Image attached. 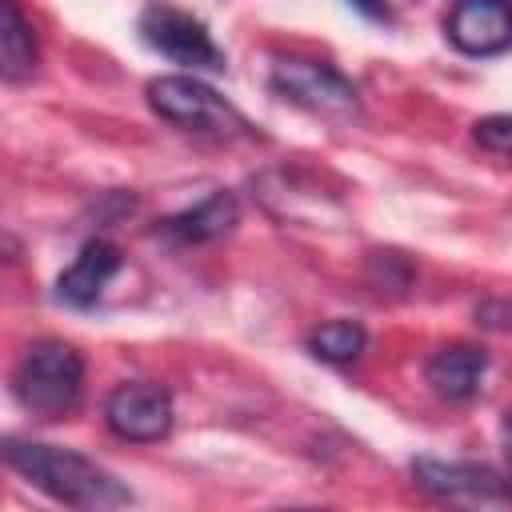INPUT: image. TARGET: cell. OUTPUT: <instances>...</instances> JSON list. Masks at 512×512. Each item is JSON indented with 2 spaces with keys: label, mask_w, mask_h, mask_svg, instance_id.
Instances as JSON below:
<instances>
[{
  "label": "cell",
  "mask_w": 512,
  "mask_h": 512,
  "mask_svg": "<svg viewBox=\"0 0 512 512\" xmlns=\"http://www.w3.org/2000/svg\"><path fill=\"white\" fill-rule=\"evenodd\" d=\"M4 460L32 488L48 492L52 500H60L68 508L100 512V508L132 504V492L112 472H104L96 460H88L80 452H68V448H56V444H40V440L8 436L4 440Z\"/></svg>",
  "instance_id": "1"
},
{
  "label": "cell",
  "mask_w": 512,
  "mask_h": 512,
  "mask_svg": "<svg viewBox=\"0 0 512 512\" xmlns=\"http://www.w3.org/2000/svg\"><path fill=\"white\" fill-rule=\"evenodd\" d=\"M84 388V356L64 340H36L12 368V396L24 412L56 420L76 408Z\"/></svg>",
  "instance_id": "2"
},
{
  "label": "cell",
  "mask_w": 512,
  "mask_h": 512,
  "mask_svg": "<svg viewBox=\"0 0 512 512\" xmlns=\"http://www.w3.org/2000/svg\"><path fill=\"white\" fill-rule=\"evenodd\" d=\"M268 84L280 100L324 116V120H356L360 116V92L356 84L336 72L324 60H304V56H276L268 68Z\"/></svg>",
  "instance_id": "3"
},
{
  "label": "cell",
  "mask_w": 512,
  "mask_h": 512,
  "mask_svg": "<svg viewBox=\"0 0 512 512\" xmlns=\"http://www.w3.org/2000/svg\"><path fill=\"white\" fill-rule=\"evenodd\" d=\"M148 104L168 124H180L188 132L204 136H248L252 124L204 80L196 76H156L148 80Z\"/></svg>",
  "instance_id": "4"
},
{
  "label": "cell",
  "mask_w": 512,
  "mask_h": 512,
  "mask_svg": "<svg viewBox=\"0 0 512 512\" xmlns=\"http://www.w3.org/2000/svg\"><path fill=\"white\" fill-rule=\"evenodd\" d=\"M140 36H144L148 48H156L160 56H168V60H176L184 68L224 72V64H228L224 52L216 48L212 32L196 16H188V12L172 8V4H148L140 12Z\"/></svg>",
  "instance_id": "5"
},
{
  "label": "cell",
  "mask_w": 512,
  "mask_h": 512,
  "mask_svg": "<svg viewBox=\"0 0 512 512\" xmlns=\"http://www.w3.org/2000/svg\"><path fill=\"white\" fill-rule=\"evenodd\" d=\"M172 416H176L172 392L152 380H128L112 388V396L104 400V424L112 428V436L132 440V444L164 440L172 428Z\"/></svg>",
  "instance_id": "6"
},
{
  "label": "cell",
  "mask_w": 512,
  "mask_h": 512,
  "mask_svg": "<svg viewBox=\"0 0 512 512\" xmlns=\"http://www.w3.org/2000/svg\"><path fill=\"white\" fill-rule=\"evenodd\" d=\"M444 36L464 56H496L512 48V4L508 0H456Z\"/></svg>",
  "instance_id": "7"
},
{
  "label": "cell",
  "mask_w": 512,
  "mask_h": 512,
  "mask_svg": "<svg viewBox=\"0 0 512 512\" xmlns=\"http://www.w3.org/2000/svg\"><path fill=\"white\" fill-rule=\"evenodd\" d=\"M412 476L424 492L444 496V500H492V496H508V484L496 468L488 464H472V460H432L420 456L412 460Z\"/></svg>",
  "instance_id": "8"
},
{
  "label": "cell",
  "mask_w": 512,
  "mask_h": 512,
  "mask_svg": "<svg viewBox=\"0 0 512 512\" xmlns=\"http://www.w3.org/2000/svg\"><path fill=\"white\" fill-rule=\"evenodd\" d=\"M120 264H124V256H120V248L112 240H88L76 252V260L60 272L56 296L64 304H72V308H88V304H96L104 296V288L112 284V276L120 272Z\"/></svg>",
  "instance_id": "9"
},
{
  "label": "cell",
  "mask_w": 512,
  "mask_h": 512,
  "mask_svg": "<svg viewBox=\"0 0 512 512\" xmlns=\"http://www.w3.org/2000/svg\"><path fill=\"white\" fill-rule=\"evenodd\" d=\"M488 372V352L476 344H444L428 360V384L444 400H472Z\"/></svg>",
  "instance_id": "10"
},
{
  "label": "cell",
  "mask_w": 512,
  "mask_h": 512,
  "mask_svg": "<svg viewBox=\"0 0 512 512\" xmlns=\"http://www.w3.org/2000/svg\"><path fill=\"white\" fill-rule=\"evenodd\" d=\"M236 220H240V204H236V196H232V192H212V196H204L200 204L176 212V216L168 220V232H172L176 240L204 244V240H216V236L232 232Z\"/></svg>",
  "instance_id": "11"
},
{
  "label": "cell",
  "mask_w": 512,
  "mask_h": 512,
  "mask_svg": "<svg viewBox=\"0 0 512 512\" xmlns=\"http://www.w3.org/2000/svg\"><path fill=\"white\" fill-rule=\"evenodd\" d=\"M40 48L28 16L20 12L16 0H4V28H0V72L8 84H24L36 72Z\"/></svg>",
  "instance_id": "12"
},
{
  "label": "cell",
  "mask_w": 512,
  "mask_h": 512,
  "mask_svg": "<svg viewBox=\"0 0 512 512\" xmlns=\"http://www.w3.org/2000/svg\"><path fill=\"white\" fill-rule=\"evenodd\" d=\"M364 344H368V332L356 320H328L308 336L312 356L328 364H352L364 352Z\"/></svg>",
  "instance_id": "13"
},
{
  "label": "cell",
  "mask_w": 512,
  "mask_h": 512,
  "mask_svg": "<svg viewBox=\"0 0 512 512\" xmlns=\"http://www.w3.org/2000/svg\"><path fill=\"white\" fill-rule=\"evenodd\" d=\"M472 136H476L480 148H488L496 156H512V116H504V112L484 116V120H476Z\"/></svg>",
  "instance_id": "14"
},
{
  "label": "cell",
  "mask_w": 512,
  "mask_h": 512,
  "mask_svg": "<svg viewBox=\"0 0 512 512\" xmlns=\"http://www.w3.org/2000/svg\"><path fill=\"white\" fill-rule=\"evenodd\" d=\"M356 12H364L368 20H392V8H388V0H348Z\"/></svg>",
  "instance_id": "15"
},
{
  "label": "cell",
  "mask_w": 512,
  "mask_h": 512,
  "mask_svg": "<svg viewBox=\"0 0 512 512\" xmlns=\"http://www.w3.org/2000/svg\"><path fill=\"white\" fill-rule=\"evenodd\" d=\"M500 440H504V452L512 456V408H508L504 420H500Z\"/></svg>",
  "instance_id": "16"
},
{
  "label": "cell",
  "mask_w": 512,
  "mask_h": 512,
  "mask_svg": "<svg viewBox=\"0 0 512 512\" xmlns=\"http://www.w3.org/2000/svg\"><path fill=\"white\" fill-rule=\"evenodd\" d=\"M508 496H512V484H508Z\"/></svg>",
  "instance_id": "17"
}]
</instances>
